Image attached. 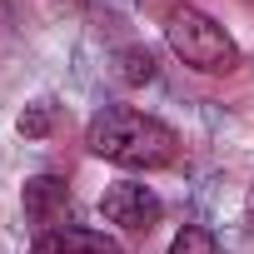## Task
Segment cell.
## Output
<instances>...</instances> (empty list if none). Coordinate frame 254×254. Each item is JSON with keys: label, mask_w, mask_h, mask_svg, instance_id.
<instances>
[{"label": "cell", "mask_w": 254, "mask_h": 254, "mask_svg": "<svg viewBox=\"0 0 254 254\" xmlns=\"http://www.w3.org/2000/svg\"><path fill=\"white\" fill-rule=\"evenodd\" d=\"M20 209H25V219L45 234V229H60L65 224V214H70V185L60 180V175H35V180H25V190H20Z\"/></svg>", "instance_id": "cell-4"}, {"label": "cell", "mask_w": 254, "mask_h": 254, "mask_svg": "<svg viewBox=\"0 0 254 254\" xmlns=\"http://www.w3.org/2000/svg\"><path fill=\"white\" fill-rule=\"evenodd\" d=\"M50 125H55V100H35V105L20 110L15 130H20L25 140H45V135H50Z\"/></svg>", "instance_id": "cell-7"}, {"label": "cell", "mask_w": 254, "mask_h": 254, "mask_svg": "<svg viewBox=\"0 0 254 254\" xmlns=\"http://www.w3.org/2000/svg\"><path fill=\"white\" fill-rule=\"evenodd\" d=\"M85 145L120 170H165L180 160V135L135 105H105L85 125Z\"/></svg>", "instance_id": "cell-1"}, {"label": "cell", "mask_w": 254, "mask_h": 254, "mask_svg": "<svg viewBox=\"0 0 254 254\" xmlns=\"http://www.w3.org/2000/svg\"><path fill=\"white\" fill-rule=\"evenodd\" d=\"M30 254H120V244H115V239H105L100 229L60 224V229H45V234H35Z\"/></svg>", "instance_id": "cell-5"}, {"label": "cell", "mask_w": 254, "mask_h": 254, "mask_svg": "<svg viewBox=\"0 0 254 254\" xmlns=\"http://www.w3.org/2000/svg\"><path fill=\"white\" fill-rule=\"evenodd\" d=\"M249 224H254V194H249Z\"/></svg>", "instance_id": "cell-9"}, {"label": "cell", "mask_w": 254, "mask_h": 254, "mask_svg": "<svg viewBox=\"0 0 254 254\" xmlns=\"http://www.w3.org/2000/svg\"><path fill=\"white\" fill-rule=\"evenodd\" d=\"M100 214H105V224H120V229H130V234H150V229L160 224L165 204H160V194H155L150 185L120 180V185H110V190L100 194Z\"/></svg>", "instance_id": "cell-3"}, {"label": "cell", "mask_w": 254, "mask_h": 254, "mask_svg": "<svg viewBox=\"0 0 254 254\" xmlns=\"http://www.w3.org/2000/svg\"><path fill=\"white\" fill-rule=\"evenodd\" d=\"M170 254H219V244H214V234H209L204 224H185V229L170 239Z\"/></svg>", "instance_id": "cell-8"}, {"label": "cell", "mask_w": 254, "mask_h": 254, "mask_svg": "<svg viewBox=\"0 0 254 254\" xmlns=\"http://www.w3.org/2000/svg\"><path fill=\"white\" fill-rule=\"evenodd\" d=\"M165 45H170L190 70H199V75H229V70H239V45H234V35H229L214 15H204L199 5H175V10L165 15Z\"/></svg>", "instance_id": "cell-2"}, {"label": "cell", "mask_w": 254, "mask_h": 254, "mask_svg": "<svg viewBox=\"0 0 254 254\" xmlns=\"http://www.w3.org/2000/svg\"><path fill=\"white\" fill-rule=\"evenodd\" d=\"M115 75L125 80V85H150L155 75H160V65H155V50H145V45H125L120 55H115Z\"/></svg>", "instance_id": "cell-6"}, {"label": "cell", "mask_w": 254, "mask_h": 254, "mask_svg": "<svg viewBox=\"0 0 254 254\" xmlns=\"http://www.w3.org/2000/svg\"><path fill=\"white\" fill-rule=\"evenodd\" d=\"M145 5H160V0H145Z\"/></svg>", "instance_id": "cell-10"}]
</instances>
